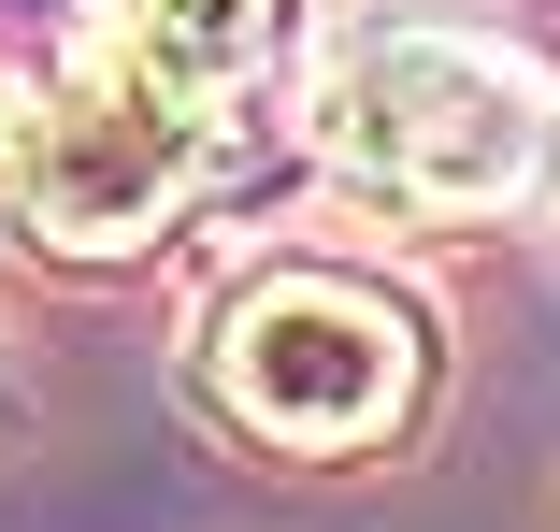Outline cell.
<instances>
[{"instance_id": "1", "label": "cell", "mask_w": 560, "mask_h": 532, "mask_svg": "<svg viewBox=\"0 0 560 532\" xmlns=\"http://www.w3.org/2000/svg\"><path fill=\"white\" fill-rule=\"evenodd\" d=\"M302 144L374 217H517L560 173V86L475 30H346L302 86Z\"/></svg>"}, {"instance_id": "2", "label": "cell", "mask_w": 560, "mask_h": 532, "mask_svg": "<svg viewBox=\"0 0 560 532\" xmlns=\"http://www.w3.org/2000/svg\"><path fill=\"white\" fill-rule=\"evenodd\" d=\"M201 389H215V417H245L288 461H374L431 403V316L374 274L273 259L201 316Z\"/></svg>"}, {"instance_id": "3", "label": "cell", "mask_w": 560, "mask_h": 532, "mask_svg": "<svg viewBox=\"0 0 560 532\" xmlns=\"http://www.w3.org/2000/svg\"><path fill=\"white\" fill-rule=\"evenodd\" d=\"M201 130H215V116L159 101L130 58H86L72 86L30 101L15 187H0V201H15L30 245H58V259H130V245L173 231V201L201 187Z\"/></svg>"}, {"instance_id": "4", "label": "cell", "mask_w": 560, "mask_h": 532, "mask_svg": "<svg viewBox=\"0 0 560 532\" xmlns=\"http://www.w3.org/2000/svg\"><path fill=\"white\" fill-rule=\"evenodd\" d=\"M288 44V0H116V44L159 101H187V116H215V101H245Z\"/></svg>"}, {"instance_id": "5", "label": "cell", "mask_w": 560, "mask_h": 532, "mask_svg": "<svg viewBox=\"0 0 560 532\" xmlns=\"http://www.w3.org/2000/svg\"><path fill=\"white\" fill-rule=\"evenodd\" d=\"M15 130H30V101H15V86H0V187H15Z\"/></svg>"}]
</instances>
